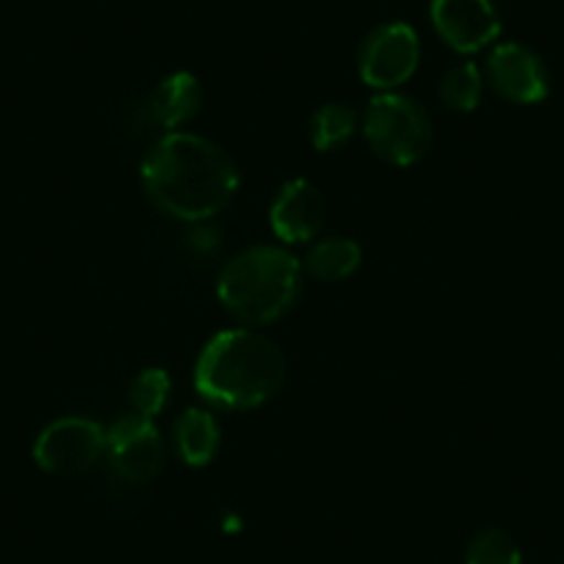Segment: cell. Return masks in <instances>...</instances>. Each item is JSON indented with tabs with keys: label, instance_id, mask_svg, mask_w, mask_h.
<instances>
[{
	"label": "cell",
	"instance_id": "1",
	"mask_svg": "<svg viewBox=\"0 0 564 564\" xmlns=\"http://www.w3.org/2000/svg\"><path fill=\"white\" fill-rule=\"evenodd\" d=\"M141 186L161 214L203 225L232 203L241 175L216 141L172 130L141 161Z\"/></svg>",
	"mask_w": 564,
	"mask_h": 564
},
{
	"label": "cell",
	"instance_id": "2",
	"mask_svg": "<svg viewBox=\"0 0 564 564\" xmlns=\"http://www.w3.org/2000/svg\"><path fill=\"white\" fill-rule=\"evenodd\" d=\"M285 382V355L265 335L249 327L216 333L194 366V388L221 410H258Z\"/></svg>",
	"mask_w": 564,
	"mask_h": 564
},
{
	"label": "cell",
	"instance_id": "3",
	"mask_svg": "<svg viewBox=\"0 0 564 564\" xmlns=\"http://www.w3.org/2000/svg\"><path fill=\"white\" fill-rule=\"evenodd\" d=\"M302 291V263L282 247L258 243L230 258L216 282L221 307L249 327L282 318Z\"/></svg>",
	"mask_w": 564,
	"mask_h": 564
},
{
	"label": "cell",
	"instance_id": "4",
	"mask_svg": "<svg viewBox=\"0 0 564 564\" xmlns=\"http://www.w3.org/2000/svg\"><path fill=\"white\" fill-rule=\"evenodd\" d=\"M360 128L371 153L393 166H412L430 153V111L401 91H379L371 97Z\"/></svg>",
	"mask_w": 564,
	"mask_h": 564
},
{
	"label": "cell",
	"instance_id": "5",
	"mask_svg": "<svg viewBox=\"0 0 564 564\" xmlns=\"http://www.w3.org/2000/svg\"><path fill=\"white\" fill-rule=\"evenodd\" d=\"M106 454V432L89 417H58L34 443V463L53 476H80Z\"/></svg>",
	"mask_w": 564,
	"mask_h": 564
},
{
	"label": "cell",
	"instance_id": "6",
	"mask_svg": "<svg viewBox=\"0 0 564 564\" xmlns=\"http://www.w3.org/2000/svg\"><path fill=\"white\" fill-rule=\"evenodd\" d=\"M421 62V40L406 23L377 25L362 40L357 53V69L362 84L377 91H395L415 75Z\"/></svg>",
	"mask_w": 564,
	"mask_h": 564
},
{
	"label": "cell",
	"instance_id": "7",
	"mask_svg": "<svg viewBox=\"0 0 564 564\" xmlns=\"http://www.w3.org/2000/svg\"><path fill=\"white\" fill-rule=\"evenodd\" d=\"M106 454L117 476L130 485H148L164 470L166 446L153 417L128 415L106 432Z\"/></svg>",
	"mask_w": 564,
	"mask_h": 564
},
{
	"label": "cell",
	"instance_id": "8",
	"mask_svg": "<svg viewBox=\"0 0 564 564\" xmlns=\"http://www.w3.org/2000/svg\"><path fill=\"white\" fill-rule=\"evenodd\" d=\"M485 80L498 97L514 106H534L551 95V75L545 62L531 47L518 42H503L490 53Z\"/></svg>",
	"mask_w": 564,
	"mask_h": 564
},
{
	"label": "cell",
	"instance_id": "9",
	"mask_svg": "<svg viewBox=\"0 0 564 564\" xmlns=\"http://www.w3.org/2000/svg\"><path fill=\"white\" fill-rule=\"evenodd\" d=\"M430 18L441 40L465 56L490 47L501 34L492 0H432Z\"/></svg>",
	"mask_w": 564,
	"mask_h": 564
},
{
	"label": "cell",
	"instance_id": "10",
	"mask_svg": "<svg viewBox=\"0 0 564 564\" xmlns=\"http://www.w3.org/2000/svg\"><path fill=\"white\" fill-rule=\"evenodd\" d=\"M327 219V203L322 192L305 177H294L276 192L269 221L282 243H311Z\"/></svg>",
	"mask_w": 564,
	"mask_h": 564
},
{
	"label": "cell",
	"instance_id": "11",
	"mask_svg": "<svg viewBox=\"0 0 564 564\" xmlns=\"http://www.w3.org/2000/svg\"><path fill=\"white\" fill-rule=\"evenodd\" d=\"M203 100V84H199L197 75L172 73L150 95V113H153V119L166 133H172V130H177L181 124L192 122L197 117Z\"/></svg>",
	"mask_w": 564,
	"mask_h": 564
},
{
	"label": "cell",
	"instance_id": "12",
	"mask_svg": "<svg viewBox=\"0 0 564 564\" xmlns=\"http://www.w3.org/2000/svg\"><path fill=\"white\" fill-rule=\"evenodd\" d=\"M221 446V430L214 412L192 410L183 412L175 421V448L177 457L188 465V468H205L216 459Z\"/></svg>",
	"mask_w": 564,
	"mask_h": 564
},
{
	"label": "cell",
	"instance_id": "13",
	"mask_svg": "<svg viewBox=\"0 0 564 564\" xmlns=\"http://www.w3.org/2000/svg\"><path fill=\"white\" fill-rule=\"evenodd\" d=\"M362 249L355 238L329 236L311 247L305 258V271L313 280L322 282H344L360 269Z\"/></svg>",
	"mask_w": 564,
	"mask_h": 564
},
{
	"label": "cell",
	"instance_id": "14",
	"mask_svg": "<svg viewBox=\"0 0 564 564\" xmlns=\"http://www.w3.org/2000/svg\"><path fill=\"white\" fill-rule=\"evenodd\" d=\"M357 128H360V119H357L355 108L344 106V102H327L311 117L307 139L318 153H333V150L344 148L357 133Z\"/></svg>",
	"mask_w": 564,
	"mask_h": 564
},
{
	"label": "cell",
	"instance_id": "15",
	"mask_svg": "<svg viewBox=\"0 0 564 564\" xmlns=\"http://www.w3.org/2000/svg\"><path fill=\"white\" fill-rule=\"evenodd\" d=\"M437 91H441V102L448 111L470 113L481 106V97H485V75L474 62L457 64L443 75Z\"/></svg>",
	"mask_w": 564,
	"mask_h": 564
},
{
	"label": "cell",
	"instance_id": "16",
	"mask_svg": "<svg viewBox=\"0 0 564 564\" xmlns=\"http://www.w3.org/2000/svg\"><path fill=\"white\" fill-rule=\"evenodd\" d=\"M172 395V377L164 368H144L139 377L130 382L128 399L130 406L135 410V415L155 417L159 412H164V406L170 404Z\"/></svg>",
	"mask_w": 564,
	"mask_h": 564
},
{
	"label": "cell",
	"instance_id": "17",
	"mask_svg": "<svg viewBox=\"0 0 564 564\" xmlns=\"http://www.w3.org/2000/svg\"><path fill=\"white\" fill-rule=\"evenodd\" d=\"M465 564H523L514 536L503 529H481L470 540Z\"/></svg>",
	"mask_w": 564,
	"mask_h": 564
}]
</instances>
